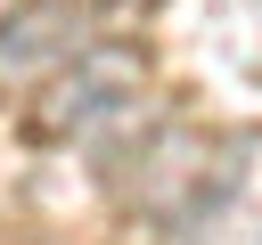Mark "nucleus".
<instances>
[{
	"mask_svg": "<svg viewBox=\"0 0 262 245\" xmlns=\"http://www.w3.org/2000/svg\"><path fill=\"white\" fill-rule=\"evenodd\" d=\"M147 90V49L131 41H82L25 106V139L33 147H66V139H98L106 122H123Z\"/></svg>",
	"mask_w": 262,
	"mask_h": 245,
	"instance_id": "obj_1",
	"label": "nucleus"
},
{
	"mask_svg": "<svg viewBox=\"0 0 262 245\" xmlns=\"http://www.w3.org/2000/svg\"><path fill=\"white\" fill-rule=\"evenodd\" d=\"M90 16H98L90 0H16V8L0 16V90L49 82L82 41H98Z\"/></svg>",
	"mask_w": 262,
	"mask_h": 245,
	"instance_id": "obj_2",
	"label": "nucleus"
}]
</instances>
